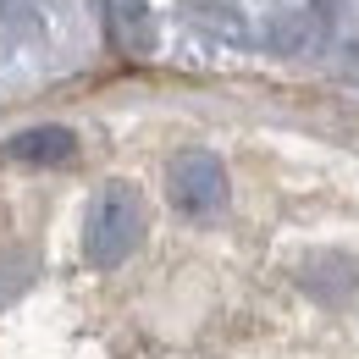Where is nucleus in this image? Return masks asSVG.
Wrapping results in <instances>:
<instances>
[{"label": "nucleus", "mask_w": 359, "mask_h": 359, "mask_svg": "<svg viewBox=\"0 0 359 359\" xmlns=\"http://www.w3.org/2000/svg\"><path fill=\"white\" fill-rule=\"evenodd\" d=\"M144 243V199L128 182H105L89 205V226H83V255L89 266H122Z\"/></svg>", "instance_id": "f257e3e1"}, {"label": "nucleus", "mask_w": 359, "mask_h": 359, "mask_svg": "<svg viewBox=\"0 0 359 359\" xmlns=\"http://www.w3.org/2000/svg\"><path fill=\"white\" fill-rule=\"evenodd\" d=\"M166 199L177 205L182 216L194 222H210L226 210V166L222 155L210 149H182L177 161L166 166Z\"/></svg>", "instance_id": "f03ea898"}, {"label": "nucleus", "mask_w": 359, "mask_h": 359, "mask_svg": "<svg viewBox=\"0 0 359 359\" xmlns=\"http://www.w3.org/2000/svg\"><path fill=\"white\" fill-rule=\"evenodd\" d=\"M6 155L11 161H22V166H67V161H78V138L72 128H22L17 138H6Z\"/></svg>", "instance_id": "7ed1b4c3"}, {"label": "nucleus", "mask_w": 359, "mask_h": 359, "mask_svg": "<svg viewBox=\"0 0 359 359\" xmlns=\"http://www.w3.org/2000/svg\"><path fill=\"white\" fill-rule=\"evenodd\" d=\"M111 6V39L128 50V55H144L155 45V28H149V6L144 0H105Z\"/></svg>", "instance_id": "20e7f679"}]
</instances>
